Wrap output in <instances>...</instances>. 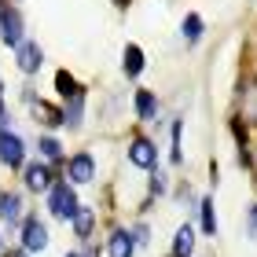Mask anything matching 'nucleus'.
Wrapping results in <instances>:
<instances>
[{"label": "nucleus", "instance_id": "f257e3e1", "mask_svg": "<svg viewBox=\"0 0 257 257\" xmlns=\"http://www.w3.org/2000/svg\"><path fill=\"white\" fill-rule=\"evenodd\" d=\"M48 209L55 217H63V220H70L77 213V195H74V184H52V191H48Z\"/></svg>", "mask_w": 257, "mask_h": 257}, {"label": "nucleus", "instance_id": "f03ea898", "mask_svg": "<svg viewBox=\"0 0 257 257\" xmlns=\"http://www.w3.org/2000/svg\"><path fill=\"white\" fill-rule=\"evenodd\" d=\"M0 37H4V44H11V48L22 44V15L11 4H0Z\"/></svg>", "mask_w": 257, "mask_h": 257}, {"label": "nucleus", "instance_id": "7ed1b4c3", "mask_svg": "<svg viewBox=\"0 0 257 257\" xmlns=\"http://www.w3.org/2000/svg\"><path fill=\"white\" fill-rule=\"evenodd\" d=\"M22 158H26V151H22V140L15 133H8V128H0V162H4L8 169H19Z\"/></svg>", "mask_w": 257, "mask_h": 257}, {"label": "nucleus", "instance_id": "20e7f679", "mask_svg": "<svg viewBox=\"0 0 257 257\" xmlns=\"http://www.w3.org/2000/svg\"><path fill=\"white\" fill-rule=\"evenodd\" d=\"M15 59H19V70H22V74H37L41 63H44V52H41V44L22 41L19 48H15Z\"/></svg>", "mask_w": 257, "mask_h": 257}, {"label": "nucleus", "instance_id": "39448f33", "mask_svg": "<svg viewBox=\"0 0 257 257\" xmlns=\"http://www.w3.org/2000/svg\"><path fill=\"white\" fill-rule=\"evenodd\" d=\"M128 158H133V166H140V169H155L158 151H155V144H151V140L136 136L133 144H128Z\"/></svg>", "mask_w": 257, "mask_h": 257}, {"label": "nucleus", "instance_id": "423d86ee", "mask_svg": "<svg viewBox=\"0 0 257 257\" xmlns=\"http://www.w3.org/2000/svg\"><path fill=\"white\" fill-rule=\"evenodd\" d=\"M22 246H26L30 253L48 246V228L41 224V217H30L26 224H22Z\"/></svg>", "mask_w": 257, "mask_h": 257}, {"label": "nucleus", "instance_id": "0eeeda50", "mask_svg": "<svg viewBox=\"0 0 257 257\" xmlns=\"http://www.w3.org/2000/svg\"><path fill=\"white\" fill-rule=\"evenodd\" d=\"M22 217V198L15 191H0V220L4 224H19Z\"/></svg>", "mask_w": 257, "mask_h": 257}, {"label": "nucleus", "instance_id": "6e6552de", "mask_svg": "<svg viewBox=\"0 0 257 257\" xmlns=\"http://www.w3.org/2000/svg\"><path fill=\"white\" fill-rule=\"evenodd\" d=\"M26 188L30 191H52V169L41 166V162H33L26 169Z\"/></svg>", "mask_w": 257, "mask_h": 257}, {"label": "nucleus", "instance_id": "1a4fd4ad", "mask_svg": "<svg viewBox=\"0 0 257 257\" xmlns=\"http://www.w3.org/2000/svg\"><path fill=\"white\" fill-rule=\"evenodd\" d=\"M92 173H96L92 155H74V158H70V180H74V184H88Z\"/></svg>", "mask_w": 257, "mask_h": 257}, {"label": "nucleus", "instance_id": "9d476101", "mask_svg": "<svg viewBox=\"0 0 257 257\" xmlns=\"http://www.w3.org/2000/svg\"><path fill=\"white\" fill-rule=\"evenodd\" d=\"M26 103L33 107V114H37L44 125H66L63 110H55V107H48V103H37V99H33V88H26Z\"/></svg>", "mask_w": 257, "mask_h": 257}, {"label": "nucleus", "instance_id": "9b49d317", "mask_svg": "<svg viewBox=\"0 0 257 257\" xmlns=\"http://www.w3.org/2000/svg\"><path fill=\"white\" fill-rule=\"evenodd\" d=\"M107 250H110V257H133V250H136V239L128 235L125 228H118V231H114V235H110Z\"/></svg>", "mask_w": 257, "mask_h": 257}, {"label": "nucleus", "instance_id": "f8f14e48", "mask_svg": "<svg viewBox=\"0 0 257 257\" xmlns=\"http://www.w3.org/2000/svg\"><path fill=\"white\" fill-rule=\"evenodd\" d=\"M121 70L128 77H140L144 74V52L136 48V44H125V52H121Z\"/></svg>", "mask_w": 257, "mask_h": 257}, {"label": "nucleus", "instance_id": "ddd939ff", "mask_svg": "<svg viewBox=\"0 0 257 257\" xmlns=\"http://www.w3.org/2000/svg\"><path fill=\"white\" fill-rule=\"evenodd\" d=\"M195 250V228L191 224H184L177 231V239H173V257H188Z\"/></svg>", "mask_w": 257, "mask_h": 257}, {"label": "nucleus", "instance_id": "4468645a", "mask_svg": "<svg viewBox=\"0 0 257 257\" xmlns=\"http://www.w3.org/2000/svg\"><path fill=\"white\" fill-rule=\"evenodd\" d=\"M155 110H158V99H155V92L140 88V92H136V114L147 121V118H155Z\"/></svg>", "mask_w": 257, "mask_h": 257}, {"label": "nucleus", "instance_id": "2eb2a0df", "mask_svg": "<svg viewBox=\"0 0 257 257\" xmlns=\"http://www.w3.org/2000/svg\"><path fill=\"white\" fill-rule=\"evenodd\" d=\"M70 220H74V231H77V235H81V239H88V231H92V220H96V213H92L88 206H77V213L70 217Z\"/></svg>", "mask_w": 257, "mask_h": 257}, {"label": "nucleus", "instance_id": "dca6fc26", "mask_svg": "<svg viewBox=\"0 0 257 257\" xmlns=\"http://www.w3.org/2000/svg\"><path fill=\"white\" fill-rule=\"evenodd\" d=\"M81 110H85V92L81 96H74V99H66V110H63V118H66V125H81Z\"/></svg>", "mask_w": 257, "mask_h": 257}, {"label": "nucleus", "instance_id": "f3484780", "mask_svg": "<svg viewBox=\"0 0 257 257\" xmlns=\"http://www.w3.org/2000/svg\"><path fill=\"white\" fill-rule=\"evenodd\" d=\"M55 85H59V96H63V99H74V96H81V85H77V81L66 74V70H59V74H55Z\"/></svg>", "mask_w": 257, "mask_h": 257}, {"label": "nucleus", "instance_id": "a211bd4d", "mask_svg": "<svg viewBox=\"0 0 257 257\" xmlns=\"http://www.w3.org/2000/svg\"><path fill=\"white\" fill-rule=\"evenodd\" d=\"M180 30H184V41L195 44L198 37H202V19H198L195 11H191V15H184V26H180Z\"/></svg>", "mask_w": 257, "mask_h": 257}, {"label": "nucleus", "instance_id": "6ab92c4d", "mask_svg": "<svg viewBox=\"0 0 257 257\" xmlns=\"http://www.w3.org/2000/svg\"><path fill=\"white\" fill-rule=\"evenodd\" d=\"M202 231L206 235H217V213H213V202H202Z\"/></svg>", "mask_w": 257, "mask_h": 257}, {"label": "nucleus", "instance_id": "aec40b11", "mask_svg": "<svg viewBox=\"0 0 257 257\" xmlns=\"http://www.w3.org/2000/svg\"><path fill=\"white\" fill-rule=\"evenodd\" d=\"M250 103V110H246V121H257V88L253 85H242V107Z\"/></svg>", "mask_w": 257, "mask_h": 257}, {"label": "nucleus", "instance_id": "412c9836", "mask_svg": "<svg viewBox=\"0 0 257 257\" xmlns=\"http://www.w3.org/2000/svg\"><path fill=\"white\" fill-rule=\"evenodd\" d=\"M41 155H44V158H48V162H59V155H63V147H59V144H55V140H52V136H44V140H41Z\"/></svg>", "mask_w": 257, "mask_h": 257}, {"label": "nucleus", "instance_id": "4be33fe9", "mask_svg": "<svg viewBox=\"0 0 257 257\" xmlns=\"http://www.w3.org/2000/svg\"><path fill=\"white\" fill-rule=\"evenodd\" d=\"M250 235H253V239H257V206H253V209H250Z\"/></svg>", "mask_w": 257, "mask_h": 257}, {"label": "nucleus", "instance_id": "5701e85b", "mask_svg": "<svg viewBox=\"0 0 257 257\" xmlns=\"http://www.w3.org/2000/svg\"><path fill=\"white\" fill-rule=\"evenodd\" d=\"M0 121H4V103H0Z\"/></svg>", "mask_w": 257, "mask_h": 257}, {"label": "nucleus", "instance_id": "b1692460", "mask_svg": "<svg viewBox=\"0 0 257 257\" xmlns=\"http://www.w3.org/2000/svg\"><path fill=\"white\" fill-rule=\"evenodd\" d=\"M8 257H26V253H8Z\"/></svg>", "mask_w": 257, "mask_h": 257}, {"label": "nucleus", "instance_id": "393cba45", "mask_svg": "<svg viewBox=\"0 0 257 257\" xmlns=\"http://www.w3.org/2000/svg\"><path fill=\"white\" fill-rule=\"evenodd\" d=\"M66 257H81V253H66Z\"/></svg>", "mask_w": 257, "mask_h": 257}]
</instances>
